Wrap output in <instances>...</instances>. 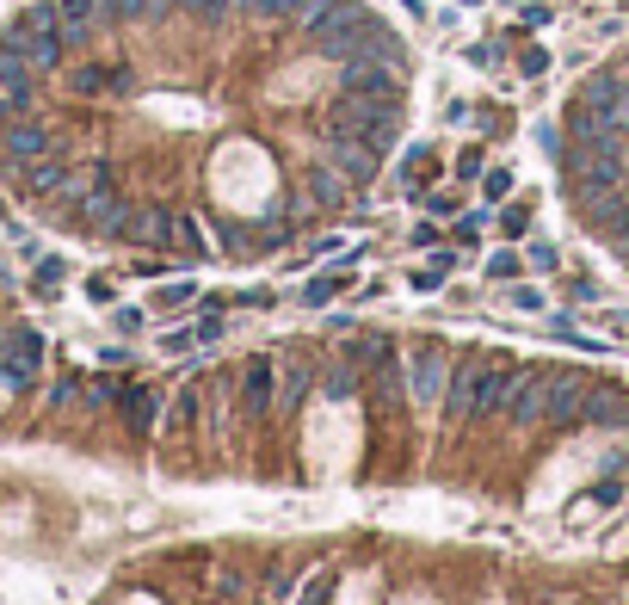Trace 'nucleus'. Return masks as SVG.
Masks as SVG:
<instances>
[{
  "label": "nucleus",
  "instance_id": "nucleus-21",
  "mask_svg": "<svg viewBox=\"0 0 629 605\" xmlns=\"http://www.w3.org/2000/svg\"><path fill=\"white\" fill-rule=\"evenodd\" d=\"M481 229H488V217H463L457 223V241H481Z\"/></svg>",
  "mask_w": 629,
  "mask_h": 605
},
{
  "label": "nucleus",
  "instance_id": "nucleus-14",
  "mask_svg": "<svg viewBox=\"0 0 629 605\" xmlns=\"http://www.w3.org/2000/svg\"><path fill=\"white\" fill-rule=\"evenodd\" d=\"M192 420H198V396L185 389V396L173 402V433H192Z\"/></svg>",
  "mask_w": 629,
  "mask_h": 605
},
{
  "label": "nucleus",
  "instance_id": "nucleus-5",
  "mask_svg": "<svg viewBox=\"0 0 629 605\" xmlns=\"http://www.w3.org/2000/svg\"><path fill=\"white\" fill-rule=\"evenodd\" d=\"M543 402H549V371H512L506 383V420L525 433V426H543Z\"/></svg>",
  "mask_w": 629,
  "mask_h": 605
},
{
  "label": "nucleus",
  "instance_id": "nucleus-7",
  "mask_svg": "<svg viewBox=\"0 0 629 605\" xmlns=\"http://www.w3.org/2000/svg\"><path fill=\"white\" fill-rule=\"evenodd\" d=\"M580 426H629V389L623 383H592Z\"/></svg>",
  "mask_w": 629,
  "mask_h": 605
},
{
  "label": "nucleus",
  "instance_id": "nucleus-12",
  "mask_svg": "<svg viewBox=\"0 0 629 605\" xmlns=\"http://www.w3.org/2000/svg\"><path fill=\"white\" fill-rule=\"evenodd\" d=\"M62 278H68V266H62V260H44V266H37V278H31V291H37V297H56Z\"/></svg>",
  "mask_w": 629,
  "mask_h": 605
},
{
  "label": "nucleus",
  "instance_id": "nucleus-15",
  "mask_svg": "<svg viewBox=\"0 0 629 605\" xmlns=\"http://www.w3.org/2000/svg\"><path fill=\"white\" fill-rule=\"evenodd\" d=\"M568 297L574 303H599V284H592V278H568Z\"/></svg>",
  "mask_w": 629,
  "mask_h": 605
},
{
  "label": "nucleus",
  "instance_id": "nucleus-13",
  "mask_svg": "<svg viewBox=\"0 0 629 605\" xmlns=\"http://www.w3.org/2000/svg\"><path fill=\"white\" fill-rule=\"evenodd\" d=\"M444 272H451V254H438L432 266H420V272H414V278H407V284H414V291H426V297H432V291H438V284H444Z\"/></svg>",
  "mask_w": 629,
  "mask_h": 605
},
{
  "label": "nucleus",
  "instance_id": "nucleus-20",
  "mask_svg": "<svg viewBox=\"0 0 629 605\" xmlns=\"http://www.w3.org/2000/svg\"><path fill=\"white\" fill-rule=\"evenodd\" d=\"M525 223H531V204H512V210H506V235H518Z\"/></svg>",
  "mask_w": 629,
  "mask_h": 605
},
{
  "label": "nucleus",
  "instance_id": "nucleus-3",
  "mask_svg": "<svg viewBox=\"0 0 629 605\" xmlns=\"http://www.w3.org/2000/svg\"><path fill=\"white\" fill-rule=\"evenodd\" d=\"M444 383H451V359H444V346L414 340V346H407V389H414V402L432 408L444 396Z\"/></svg>",
  "mask_w": 629,
  "mask_h": 605
},
{
  "label": "nucleus",
  "instance_id": "nucleus-19",
  "mask_svg": "<svg viewBox=\"0 0 629 605\" xmlns=\"http://www.w3.org/2000/svg\"><path fill=\"white\" fill-rule=\"evenodd\" d=\"M192 334H198V340H204V346H210V340H222V315H204V322H198V328H192Z\"/></svg>",
  "mask_w": 629,
  "mask_h": 605
},
{
  "label": "nucleus",
  "instance_id": "nucleus-1",
  "mask_svg": "<svg viewBox=\"0 0 629 605\" xmlns=\"http://www.w3.org/2000/svg\"><path fill=\"white\" fill-rule=\"evenodd\" d=\"M506 383H512V365L500 352H469V359H457L451 383H444V414H451V426H475L481 414H494L506 402Z\"/></svg>",
  "mask_w": 629,
  "mask_h": 605
},
{
  "label": "nucleus",
  "instance_id": "nucleus-8",
  "mask_svg": "<svg viewBox=\"0 0 629 605\" xmlns=\"http://www.w3.org/2000/svg\"><path fill=\"white\" fill-rule=\"evenodd\" d=\"M118 414L130 420V433H148L161 414V396H155V383H124L118 389Z\"/></svg>",
  "mask_w": 629,
  "mask_h": 605
},
{
  "label": "nucleus",
  "instance_id": "nucleus-10",
  "mask_svg": "<svg viewBox=\"0 0 629 605\" xmlns=\"http://www.w3.org/2000/svg\"><path fill=\"white\" fill-rule=\"evenodd\" d=\"M346 284H352V272H315V278L303 284V291H296V303H309V309H321V303H333V297H340V291H346Z\"/></svg>",
  "mask_w": 629,
  "mask_h": 605
},
{
  "label": "nucleus",
  "instance_id": "nucleus-6",
  "mask_svg": "<svg viewBox=\"0 0 629 605\" xmlns=\"http://www.w3.org/2000/svg\"><path fill=\"white\" fill-rule=\"evenodd\" d=\"M272 402H278V371H272V359H253L247 377H241V420H247V426L266 420Z\"/></svg>",
  "mask_w": 629,
  "mask_h": 605
},
{
  "label": "nucleus",
  "instance_id": "nucleus-4",
  "mask_svg": "<svg viewBox=\"0 0 629 605\" xmlns=\"http://www.w3.org/2000/svg\"><path fill=\"white\" fill-rule=\"evenodd\" d=\"M37 365H44V334L37 328H7V340H0V377H7V389L37 383Z\"/></svg>",
  "mask_w": 629,
  "mask_h": 605
},
{
  "label": "nucleus",
  "instance_id": "nucleus-11",
  "mask_svg": "<svg viewBox=\"0 0 629 605\" xmlns=\"http://www.w3.org/2000/svg\"><path fill=\"white\" fill-rule=\"evenodd\" d=\"M321 389H327V396H340V402H346V396H352V389H358V365H352V359H340V365H327V371H321Z\"/></svg>",
  "mask_w": 629,
  "mask_h": 605
},
{
  "label": "nucleus",
  "instance_id": "nucleus-18",
  "mask_svg": "<svg viewBox=\"0 0 629 605\" xmlns=\"http://www.w3.org/2000/svg\"><path fill=\"white\" fill-rule=\"evenodd\" d=\"M506 192H512V173L494 167V173H488V198H506Z\"/></svg>",
  "mask_w": 629,
  "mask_h": 605
},
{
  "label": "nucleus",
  "instance_id": "nucleus-22",
  "mask_svg": "<svg viewBox=\"0 0 629 605\" xmlns=\"http://www.w3.org/2000/svg\"><path fill=\"white\" fill-rule=\"evenodd\" d=\"M457 173H463V180H475V173H481V149H463V161H457Z\"/></svg>",
  "mask_w": 629,
  "mask_h": 605
},
{
  "label": "nucleus",
  "instance_id": "nucleus-23",
  "mask_svg": "<svg viewBox=\"0 0 629 605\" xmlns=\"http://www.w3.org/2000/svg\"><path fill=\"white\" fill-rule=\"evenodd\" d=\"M0 340H7V328H0Z\"/></svg>",
  "mask_w": 629,
  "mask_h": 605
},
{
  "label": "nucleus",
  "instance_id": "nucleus-9",
  "mask_svg": "<svg viewBox=\"0 0 629 605\" xmlns=\"http://www.w3.org/2000/svg\"><path fill=\"white\" fill-rule=\"evenodd\" d=\"M309 383H315L309 359H296V352H290V359H284V371H278V402H284V408H296V402L309 396Z\"/></svg>",
  "mask_w": 629,
  "mask_h": 605
},
{
  "label": "nucleus",
  "instance_id": "nucleus-16",
  "mask_svg": "<svg viewBox=\"0 0 629 605\" xmlns=\"http://www.w3.org/2000/svg\"><path fill=\"white\" fill-rule=\"evenodd\" d=\"M111 322H118V334H142V309H118Z\"/></svg>",
  "mask_w": 629,
  "mask_h": 605
},
{
  "label": "nucleus",
  "instance_id": "nucleus-2",
  "mask_svg": "<svg viewBox=\"0 0 629 605\" xmlns=\"http://www.w3.org/2000/svg\"><path fill=\"white\" fill-rule=\"evenodd\" d=\"M592 383H599V377H586V371H549L543 420H549V426H580V420H586V396H592Z\"/></svg>",
  "mask_w": 629,
  "mask_h": 605
},
{
  "label": "nucleus",
  "instance_id": "nucleus-17",
  "mask_svg": "<svg viewBox=\"0 0 629 605\" xmlns=\"http://www.w3.org/2000/svg\"><path fill=\"white\" fill-rule=\"evenodd\" d=\"M512 272H518V254H494L488 260V278H512Z\"/></svg>",
  "mask_w": 629,
  "mask_h": 605
}]
</instances>
